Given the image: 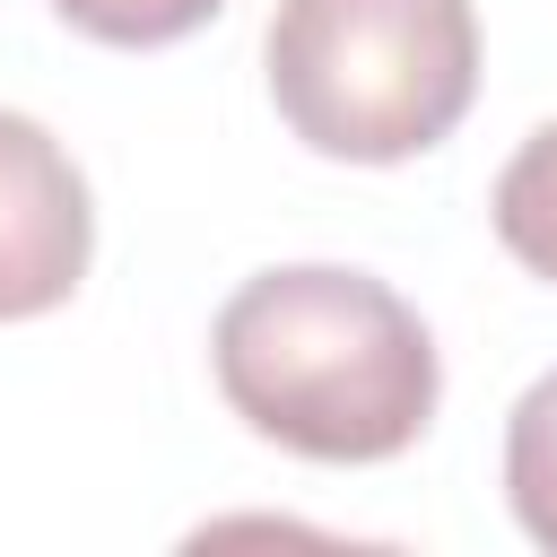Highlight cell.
I'll return each mask as SVG.
<instances>
[{
    "instance_id": "2",
    "label": "cell",
    "mask_w": 557,
    "mask_h": 557,
    "mask_svg": "<svg viewBox=\"0 0 557 557\" xmlns=\"http://www.w3.org/2000/svg\"><path fill=\"white\" fill-rule=\"evenodd\" d=\"M270 104L339 165H400L453 139L479 96L470 0H278L270 17Z\"/></svg>"
},
{
    "instance_id": "4",
    "label": "cell",
    "mask_w": 557,
    "mask_h": 557,
    "mask_svg": "<svg viewBox=\"0 0 557 557\" xmlns=\"http://www.w3.org/2000/svg\"><path fill=\"white\" fill-rule=\"evenodd\" d=\"M487 218H496V244H505L531 278L557 287V122H540V131L513 148V165L496 174Z\"/></svg>"
},
{
    "instance_id": "1",
    "label": "cell",
    "mask_w": 557,
    "mask_h": 557,
    "mask_svg": "<svg viewBox=\"0 0 557 557\" xmlns=\"http://www.w3.org/2000/svg\"><path fill=\"white\" fill-rule=\"evenodd\" d=\"M226 409L305 461H392L435 418V339L366 270L296 261L226 296L209 331Z\"/></svg>"
},
{
    "instance_id": "3",
    "label": "cell",
    "mask_w": 557,
    "mask_h": 557,
    "mask_svg": "<svg viewBox=\"0 0 557 557\" xmlns=\"http://www.w3.org/2000/svg\"><path fill=\"white\" fill-rule=\"evenodd\" d=\"M87 252H96V209L70 148L44 122L0 113V322H35L70 305Z\"/></svg>"
},
{
    "instance_id": "5",
    "label": "cell",
    "mask_w": 557,
    "mask_h": 557,
    "mask_svg": "<svg viewBox=\"0 0 557 557\" xmlns=\"http://www.w3.org/2000/svg\"><path fill=\"white\" fill-rule=\"evenodd\" d=\"M505 496L513 522L557 557V374H540L505 418Z\"/></svg>"
},
{
    "instance_id": "6",
    "label": "cell",
    "mask_w": 557,
    "mask_h": 557,
    "mask_svg": "<svg viewBox=\"0 0 557 557\" xmlns=\"http://www.w3.org/2000/svg\"><path fill=\"white\" fill-rule=\"evenodd\" d=\"M78 35L96 44H122V52H148V44H183L191 26H209L226 0H52Z\"/></svg>"
}]
</instances>
